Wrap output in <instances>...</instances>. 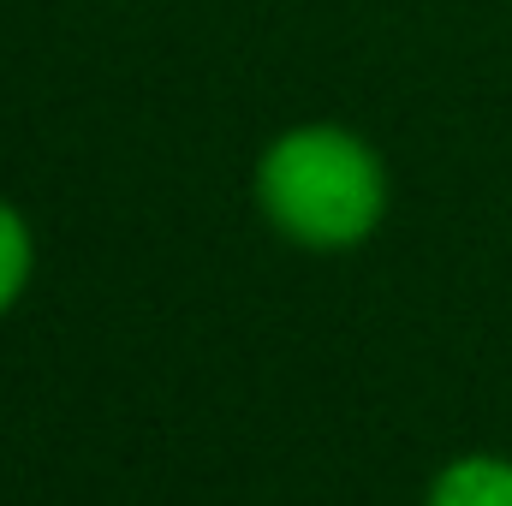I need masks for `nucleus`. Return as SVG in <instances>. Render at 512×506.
Instances as JSON below:
<instances>
[{
    "label": "nucleus",
    "mask_w": 512,
    "mask_h": 506,
    "mask_svg": "<svg viewBox=\"0 0 512 506\" xmlns=\"http://www.w3.org/2000/svg\"><path fill=\"white\" fill-rule=\"evenodd\" d=\"M256 209L286 245L358 251L387 215V167L358 131L310 120L262 149Z\"/></svg>",
    "instance_id": "nucleus-1"
},
{
    "label": "nucleus",
    "mask_w": 512,
    "mask_h": 506,
    "mask_svg": "<svg viewBox=\"0 0 512 506\" xmlns=\"http://www.w3.org/2000/svg\"><path fill=\"white\" fill-rule=\"evenodd\" d=\"M423 506H512V459L465 453V459L441 465Z\"/></svg>",
    "instance_id": "nucleus-2"
},
{
    "label": "nucleus",
    "mask_w": 512,
    "mask_h": 506,
    "mask_svg": "<svg viewBox=\"0 0 512 506\" xmlns=\"http://www.w3.org/2000/svg\"><path fill=\"white\" fill-rule=\"evenodd\" d=\"M30 268H36V239H30V221H24V215L0 197V316L24 298Z\"/></svg>",
    "instance_id": "nucleus-3"
}]
</instances>
